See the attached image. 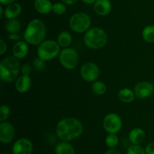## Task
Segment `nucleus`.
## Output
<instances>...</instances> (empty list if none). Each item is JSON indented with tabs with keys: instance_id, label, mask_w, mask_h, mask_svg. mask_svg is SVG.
<instances>
[{
	"instance_id": "1",
	"label": "nucleus",
	"mask_w": 154,
	"mask_h": 154,
	"mask_svg": "<svg viewBox=\"0 0 154 154\" xmlns=\"http://www.w3.org/2000/svg\"><path fill=\"white\" fill-rule=\"evenodd\" d=\"M84 127L79 119L74 117H66L57 123V134L63 141H70L79 137Z\"/></svg>"
},
{
	"instance_id": "2",
	"label": "nucleus",
	"mask_w": 154,
	"mask_h": 154,
	"mask_svg": "<svg viewBox=\"0 0 154 154\" xmlns=\"http://www.w3.org/2000/svg\"><path fill=\"white\" fill-rule=\"evenodd\" d=\"M46 33V27L43 21L34 19L29 23L26 28L24 39L30 45H39L45 41Z\"/></svg>"
},
{
	"instance_id": "3",
	"label": "nucleus",
	"mask_w": 154,
	"mask_h": 154,
	"mask_svg": "<svg viewBox=\"0 0 154 154\" xmlns=\"http://www.w3.org/2000/svg\"><path fill=\"white\" fill-rule=\"evenodd\" d=\"M19 59L9 56L0 63V79L4 82H11L17 78L20 71Z\"/></svg>"
},
{
	"instance_id": "4",
	"label": "nucleus",
	"mask_w": 154,
	"mask_h": 154,
	"mask_svg": "<svg viewBox=\"0 0 154 154\" xmlns=\"http://www.w3.org/2000/svg\"><path fill=\"white\" fill-rule=\"evenodd\" d=\"M108 36L102 29L93 27L85 33L84 36V44L92 49H100L107 43Z\"/></svg>"
},
{
	"instance_id": "5",
	"label": "nucleus",
	"mask_w": 154,
	"mask_h": 154,
	"mask_svg": "<svg viewBox=\"0 0 154 154\" xmlns=\"http://www.w3.org/2000/svg\"><path fill=\"white\" fill-rule=\"evenodd\" d=\"M38 57L45 61L52 60L60 54V46L54 40H45L38 47Z\"/></svg>"
},
{
	"instance_id": "6",
	"label": "nucleus",
	"mask_w": 154,
	"mask_h": 154,
	"mask_svg": "<svg viewBox=\"0 0 154 154\" xmlns=\"http://www.w3.org/2000/svg\"><path fill=\"white\" fill-rule=\"evenodd\" d=\"M69 26L75 33H83L90 30L91 20L87 14L78 12L72 15L69 19Z\"/></svg>"
},
{
	"instance_id": "7",
	"label": "nucleus",
	"mask_w": 154,
	"mask_h": 154,
	"mask_svg": "<svg viewBox=\"0 0 154 154\" xmlns=\"http://www.w3.org/2000/svg\"><path fill=\"white\" fill-rule=\"evenodd\" d=\"M62 66L67 69H73L78 66L79 56L74 48H66L60 51L59 55Z\"/></svg>"
},
{
	"instance_id": "8",
	"label": "nucleus",
	"mask_w": 154,
	"mask_h": 154,
	"mask_svg": "<svg viewBox=\"0 0 154 154\" xmlns=\"http://www.w3.org/2000/svg\"><path fill=\"white\" fill-rule=\"evenodd\" d=\"M81 75L84 81L94 82L99 78L100 70L97 64L93 62H86L81 67Z\"/></svg>"
},
{
	"instance_id": "9",
	"label": "nucleus",
	"mask_w": 154,
	"mask_h": 154,
	"mask_svg": "<svg viewBox=\"0 0 154 154\" xmlns=\"http://www.w3.org/2000/svg\"><path fill=\"white\" fill-rule=\"evenodd\" d=\"M103 127L108 134H117L122 128L121 118L116 113H108L103 120Z\"/></svg>"
},
{
	"instance_id": "10",
	"label": "nucleus",
	"mask_w": 154,
	"mask_h": 154,
	"mask_svg": "<svg viewBox=\"0 0 154 154\" xmlns=\"http://www.w3.org/2000/svg\"><path fill=\"white\" fill-rule=\"evenodd\" d=\"M154 92V85L149 82H138L134 88L135 98L138 99H145L151 96Z\"/></svg>"
},
{
	"instance_id": "11",
	"label": "nucleus",
	"mask_w": 154,
	"mask_h": 154,
	"mask_svg": "<svg viewBox=\"0 0 154 154\" xmlns=\"http://www.w3.org/2000/svg\"><path fill=\"white\" fill-rule=\"evenodd\" d=\"M15 135V128L11 123L2 122L0 124V141L7 144L11 143Z\"/></svg>"
},
{
	"instance_id": "12",
	"label": "nucleus",
	"mask_w": 154,
	"mask_h": 154,
	"mask_svg": "<svg viewBox=\"0 0 154 154\" xmlns=\"http://www.w3.org/2000/svg\"><path fill=\"white\" fill-rule=\"evenodd\" d=\"M32 150V143L27 138L18 139L12 147L13 154H31Z\"/></svg>"
},
{
	"instance_id": "13",
	"label": "nucleus",
	"mask_w": 154,
	"mask_h": 154,
	"mask_svg": "<svg viewBox=\"0 0 154 154\" xmlns=\"http://www.w3.org/2000/svg\"><path fill=\"white\" fill-rule=\"evenodd\" d=\"M32 85V80L29 75H21L17 79L15 83V88L20 93H26L30 89Z\"/></svg>"
},
{
	"instance_id": "14",
	"label": "nucleus",
	"mask_w": 154,
	"mask_h": 154,
	"mask_svg": "<svg viewBox=\"0 0 154 154\" xmlns=\"http://www.w3.org/2000/svg\"><path fill=\"white\" fill-rule=\"evenodd\" d=\"M110 0H96L94 3V11L99 16H106L111 11Z\"/></svg>"
},
{
	"instance_id": "15",
	"label": "nucleus",
	"mask_w": 154,
	"mask_h": 154,
	"mask_svg": "<svg viewBox=\"0 0 154 154\" xmlns=\"http://www.w3.org/2000/svg\"><path fill=\"white\" fill-rule=\"evenodd\" d=\"M29 51V47L26 42L24 41H17L14 45L12 48V53L14 57L17 59H23L27 55Z\"/></svg>"
},
{
	"instance_id": "16",
	"label": "nucleus",
	"mask_w": 154,
	"mask_h": 154,
	"mask_svg": "<svg viewBox=\"0 0 154 154\" xmlns=\"http://www.w3.org/2000/svg\"><path fill=\"white\" fill-rule=\"evenodd\" d=\"M145 132L140 128H133L129 134V139L132 144H141L145 140Z\"/></svg>"
},
{
	"instance_id": "17",
	"label": "nucleus",
	"mask_w": 154,
	"mask_h": 154,
	"mask_svg": "<svg viewBox=\"0 0 154 154\" xmlns=\"http://www.w3.org/2000/svg\"><path fill=\"white\" fill-rule=\"evenodd\" d=\"M34 8L38 13L48 14L53 10V4L50 0H35Z\"/></svg>"
},
{
	"instance_id": "18",
	"label": "nucleus",
	"mask_w": 154,
	"mask_h": 154,
	"mask_svg": "<svg viewBox=\"0 0 154 154\" xmlns=\"http://www.w3.org/2000/svg\"><path fill=\"white\" fill-rule=\"evenodd\" d=\"M22 11V7L20 4L14 2L7 5L5 9V16L8 20L16 19Z\"/></svg>"
},
{
	"instance_id": "19",
	"label": "nucleus",
	"mask_w": 154,
	"mask_h": 154,
	"mask_svg": "<svg viewBox=\"0 0 154 154\" xmlns=\"http://www.w3.org/2000/svg\"><path fill=\"white\" fill-rule=\"evenodd\" d=\"M20 21L17 19L8 20L5 24V30L8 34H13V33H17L21 30Z\"/></svg>"
},
{
	"instance_id": "20",
	"label": "nucleus",
	"mask_w": 154,
	"mask_h": 154,
	"mask_svg": "<svg viewBox=\"0 0 154 154\" xmlns=\"http://www.w3.org/2000/svg\"><path fill=\"white\" fill-rule=\"evenodd\" d=\"M56 154H75V149L72 144L67 141H63L59 143L55 147Z\"/></svg>"
},
{
	"instance_id": "21",
	"label": "nucleus",
	"mask_w": 154,
	"mask_h": 154,
	"mask_svg": "<svg viewBox=\"0 0 154 154\" xmlns=\"http://www.w3.org/2000/svg\"><path fill=\"white\" fill-rule=\"evenodd\" d=\"M57 42L62 48H68L72 42V36L68 31H63L58 35Z\"/></svg>"
},
{
	"instance_id": "22",
	"label": "nucleus",
	"mask_w": 154,
	"mask_h": 154,
	"mask_svg": "<svg viewBox=\"0 0 154 154\" xmlns=\"http://www.w3.org/2000/svg\"><path fill=\"white\" fill-rule=\"evenodd\" d=\"M118 98L122 102L131 103L134 101L135 95L134 91H132L127 88H124L118 92Z\"/></svg>"
},
{
	"instance_id": "23",
	"label": "nucleus",
	"mask_w": 154,
	"mask_h": 154,
	"mask_svg": "<svg viewBox=\"0 0 154 154\" xmlns=\"http://www.w3.org/2000/svg\"><path fill=\"white\" fill-rule=\"evenodd\" d=\"M91 88L93 93L96 95H99V96L105 95L107 91V87L105 83L103 82L97 81V80L92 84Z\"/></svg>"
},
{
	"instance_id": "24",
	"label": "nucleus",
	"mask_w": 154,
	"mask_h": 154,
	"mask_svg": "<svg viewBox=\"0 0 154 154\" xmlns=\"http://www.w3.org/2000/svg\"><path fill=\"white\" fill-rule=\"evenodd\" d=\"M142 37L148 43L154 42V26L150 25L144 27L142 31Z\"/></svg>"
},
{
	"instance_id": "25",
	"label": "nucleus",
	"mask_w": 154,
	"mask_h": 154,
	"mask_svg": "<svg viewBox=\"0 0 154 154\" xmlns=\"http://www.w3.org/2000/svg\"><path fill=\"white\" fill-rule=\"evenodd\" d=\"M119 143V138L116 134H108L105 138V144L110 149L115 148Z\"/></svg>"
},
{
	"instance_id": "26",
	"label": "nucleus",
	"mask_w": 154,
	"mask_h": 154,
	"mask_svg": "<svg viewBox=\"0 0 154 154\" xmlns=\"http://www.w3.org/2000/svg\"><path fill=\"white\" fill-rule=\"evenodd\" d=\"M126 154H146V152L140 144H132L128 147Z\"/></svg>"
},
{
	"instance_id": "27",
	"label": "nucleus",
	"mask_w": 154,
	"mask_h": 154,
	"mask_svg": "<svg viewBox=\"0 0 154 154\" xmlns=\"http://www.w3.org/2000/svg\"><path fill=\"white\" fill-rule=\"evenodd\" d=\"M53 12L57 15H62L66 13V6L63 2H56L53 5Z\"/></svg>"
},
{
	"instance_id": "28",
	"label": "nucleus",
	"mask_w": 154,
	"mask_h": 154,
	"mask_svg": "<svg viewBox=\"0 0 154 154\" xmlns=\"http://www.w3.org/2000/svg\"><path fill=\"white\" fill-rule=\"evenodd\" d=\"M11 113V110L8 106L2 105L0 107V121L1 122H5L6 119L9 117Z\"/></svg>"
},
{
	"instance_id": "29",
	"label": "nucleus",
	"mask_w": 154,
	"mask_h": 154,
	"mask_svg": "<svg viewBox=\"0 0 154 154\" xmlns=\"http://www.w3.org/2000/svg\"><path fill=\"white\" fill-rule=\"evenodd\" d=\"M33 66L35 69L38 71H43L45 68V61L38 57L33 60Z\"/></svg>"
},
{
	"instance_id": "30",
	"label": "nucleus",
	"mask_w": 154,
	"mask_h": 154,
	"mask_svg": "<svg viewBox=\"0 0 154 154\" xmlns=\"http://www.w3.org/2000/svg\"><path fill=\"white\" fill-rule=\"evenodd\" d=\"M20 71L22 75H29L31 73L32 68L31 66L28 63H26V64H23L20 68Z\"/></svg>"
},
{
	"instance_id": "31",
	"label": "nucleus",
	"mask_w": 154,
	"mask_h": 154,
	"mask_svg": "<svg viewBox=\"0 0 154 154\" xmlns=\"http://www.w3.org/2000/svg\"><path fill=\"white\" fill-rule=\"evenodd\" d=\"M146 154H154V142L148 143L145 148Z\"/></svg>"
},
{
	"instance_id": "32",
	"label": "nucleus",
	"mask_w": 154,
	"mask_h": 154,
	"mask_svg": "<svg viewBox=\"0 0 154 154\" xmlns=\"http://www.w3.org/2000/svg\"><path fill=\"white\" fill-rule=\"evenodd\" d=\"M0 46H1V48H0V54L3 55L7 51V45H6V43L2 39H0Z\"/></svg>"
},
{
	"instance_id": "33",
	"label": "nucleus",
	"mask_w": 154,
	"mask_h": 154,
	"mask_svg": "<svg viewBox=\"0 0 154 154\" xmlns=\"http://www.w3.org/2000/svg\"><path fill=\"white\" fill-rule=\"evenodd\" d=\"M105 154H122L119 149H116V148H113V149H108V151L105 152Z\"/></svg>"
},
{
	"instance_id": "34",
	"label": "nucleus",
	"mask_w": 154,
	"mask_h": 154,
	"mask_svg": "<svg viewBox=\"0 0 154 154\" xmlns=\"http://www.w3.org/2000/svg\"><path fill=\"white\" fill-rule=\"evenodd\" d=\"M8 38L11 40H13V41H18L20 39V36L17 33H13V34H9L8 36Z\"/></svg>"
},
{
	"instance_id": "35",
	"label": "nucleus",
	"mask_w": 154,
	"mask_h": 154,
	"mask_svg": "<svg viewBox=\"0 0 154 154\" xmlns=\"http://www.w3.org/2000/svg\"><path fill=\"white\" fill-rule=\"evenodd\" d=\"M14 1L15 0H0V3L2 5H8L14 2Z\"/></svg>"
},
{
	"instance_id": "36",
	"label": "nucleus",
	"mask_w": 154,
	"mask_h": 154,
	"mask_svg": "<svg viewBox=\"0 0 154 154\" xmlns=\"http://www.w3.org/2000/svg\"><path fill=\"white\" fill-rule=\"evenodd\" d=\"M64 4L66 5H73L78 2V0H61Z\"/></svg>"
},
{
	"instance_id": "37",
	"label": "nucleus",
	"mask_w": 154,
	"mask_h": 154,
	"mask_svg": "<svg viewBox=\"0 0 154 154\" xmlns=\"http://www.w3.org/2000/svg\"><path fill=\"white\" fill-rule=\"evenodd\" d=\"M82 2L85 3V4L90 5V4H94V3L96 2V0H82Z\"/></svg>"
},
{
	"instance_id": "38",
	"label": "nucleus",
	"mask_w": 154,
	"mask_h": 154,
	"mask_svg": "<svg viewBox=\"0 0 154 154\" xmlns=\"http://www.w3.org/2000/svg\"><path fill=\"white\" fill-rule=\"evenodd\" d=\"M3 14H5V11H3L2 6H0V18H2Z\"/></svg>"
},
{
	"instance_id": "39",
	"label": "nucleus",
	"mask_w": 154,
	"mask_h": 154,
	"mask_svg": "<svg viewBox=\"0 0 154 154\" xmlns=\"http://www.w3.org/2000/svg\"><path fill=\"white\" fill-rule=\"evenodd\" d=\"M4 154H9V153H4Z\"/></svg>"
}]
</instances>
